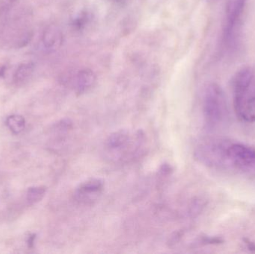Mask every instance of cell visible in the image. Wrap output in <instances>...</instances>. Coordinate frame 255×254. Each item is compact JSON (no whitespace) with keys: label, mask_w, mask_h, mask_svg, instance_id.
<instances>
[{"label":"cell","mask_w":255,"mask_h":254,"mask_svg":"<svg viewBox=\"0 0 255 254\" xmlns=\"http://www.w3.org/2000/svg\"><path fill=\"white\" fill-rule=\"evenodd\" d=\"M36 236L34 235V234H33V235L30 236L29 237H28V247L31 248L33 247V245H34V240H35Z\"/></svg>","instance_id":"4fadbf2b"},{"label":"cell","mask_w":255,"mask_h":254,"mask_svg":"<svg viewBox=\"0 0 255 254\" xmlns=\"http://www.w3.org/2000/svg\"><path fill=\"white\" fill-rule=\"evenodd\" d=\"M46 189L43 186H37V187L29 188L27 191V201L30 204H36L43 199L46 194Z\"/></svg>","instance_id":"8fae6325"},{"label":"cell","mask_w":255,"mask_h":254,"mask_svg":"<svg viewBox=\"0 0 255 254\" xmlns=\"http://www.w3.org/2000/svg\"><path fill=\"white\" fill-rule=\"evenodd\" d=\"M104 183L100 179H91L82 183L76 189V200L84 204H91L101 195Z\"/></svg>","instance_id":"5b68a950"},{"label":"cell","mask_w":255,"mask_h":254,"mask_svg":"<svg viewBox=\"0 0 255 254\" xmlns=\"http://www.w3.org/2000/svg\"><path fill=\"white\" fill-rule=\"evenodd\" d=\"M238 117L247 122H255V94H249L244 101L235 107Z\"/></svg>","instance_id":"52a82bcc"},{"label":"cell","mask_w":255,"mask_h":254,"mask_svg":"<svg viewBox=\"0 0 255 254\" xmlns=\"http://www.w3.org/2000/svg\"><path fill=\"white\" fill-rule=\"evenodd\" d=\"M247 0H228L223 30V44L228 51L236 48Z\"/></svg>","instance_id":"3957f363"},{"label":"cell","mask_w":255,"mask_h":254,"mask_svg":"<svg viewBox=\"0 0 255 254\" xmlns=\"http://www.w3.org/2000/svg\"><path fill=\"white\" fill-rule=\"evenodd\" d=\"M195 155L207 167L255 178V149L244 143L210 139L198 146Z\"/></svg>","instance_id":"6da1fadb"},{"label":"cell","mask_w":255,"mask_h":254,"mask_svg":"<svg viewBox=\"0 0 255 254\" xmlns=\"http://www.w3.org/2000/svg\"><path fill=\"white\" fill-rule=\"evenodd\" d=\"M254 79V72L250 67H244L236 73L233 80L234 106L238 105L247 98Z\"/></svg>","instance_id":"277c9868"},{"label":"cell","mask_w":255,"mask_h":254,"mask_svg":"<svg viewBox=\"0 0 255 254\" xmlns=\"http://www.w3.org/2000/svg\"><path fill=\"white\" fill-rule=\"evenodd\" d=\"M131 141L132 139L128 131L120 130L108 137L106 147L109 154L119 155L121 157L131 146Z\"/></svg>","instance_id":"8992f818"},{"label":"cell","mask_w":255,"mask_h":254,"mask_svg":"<svg viewBox=\"0 0 255 254\" xmlns=\"http://www.w3.org/2000/svg\"><path fill=\"white\" fill-rule=\"evenodd\" d=\"M34 70V66L31 64H22L16 70L15 73L14 79L16 83H20L26 80Z\"/></svg>","instance_id":"7c38bea8"},{"label":"cell","mask_w":255,"mask_h":254,"mask_svg":"<svg viewBox=\"0 0 255 254\" xmlns=\"http://www.w3.org/2000/svg\"><path fill=\"white\" fill-rule=\"evenodd\" d=\"M6 125L13 134H19L25 128V119L19 115H12L6 119Z\"/></svg>","instance_id":"30bf717a"},{"label":"cell","mask_w":255,"mask_h":254,"mask_svg":"<svg viewBox=\"0 0 255 254\" xmlns=\"http://www.w3.org/2000/svg\"><path fill=\"white\" fill-rule=\"evenodd\" d=\"M96 81L97 76L92 70L89 69L81 70L76 76V92L79 95L85 93L95 85Z\"/></svg>","instance_id":"ba28073f"},{"label":"cell","mask_w":255,"mask_h":254,"mask_svg":"<svg viewBox=\"0 0 255 254\" xmlns=\"http://www.w3.org/2000/svg\"><path fill=\"white\" fill-rule=\"evenodd\" d=\"M43 43L49 49H56L62 42V35L60 31L54 27H49L43 34Z\"/></svg>","instance_id":"9c48e42d"},{"label":"cell","mask_w":255,"mask_h":254,"mask_svg":"<svg viewBox=\"0 0 255 254\" xmlns=\"http://www.w3.org/2000/svg\"><path fill=\"white\" fill-rule=\"evenodd\" d=\"M203 112L205 123L211 129L219 128L227 122L229 109L226 95L221 86L217 84H211L205 90Z\"/></svg>","instance_id":"7a4b0ae2"}]
</instances>
